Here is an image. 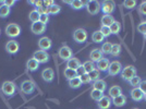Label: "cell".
Here are the masks:
<instances>
[{
    "instance_id": "cell-40",
    "label": "cell",
    "mask_w": 146,
    "mask_h": 109,
    "mask_svg": "<svg viewBox=\"0 0 146 109\" xmlns=\"http://www.w3.org/2000/svg\"><path fill=\"white\" fill-rule=\"evenodd\" d=\"M99 31L103 33V35L105 37H109L111 35V31H110V27H108V26H102Z\"/></svg>"
},
{
    "instance_id": "cell-46",
    "label": "cell",
    "mask_w": 146,
    "mask_h": 109,
    "mask_svg": "<svg viewBox=\"0 0 146 109\" xmlns=\"http://www.w3.org/2000/svg\"><path fill=\"white\" fill-rule=\"evenodd\" d=\"M139 88H140L141 91L143 92L144 94H146V80H145V81H142V82H141Z\"/></svg>"
},
{
    "instance_id": "cell-2",
    "label": "cell",
    "mask_w": 146,
    "mask_h": 109,
    "mask_svg": "<svg viewBox=\"0 0 146 109\" xmlns=\"http://www.w3.org/2000/svg\"><path fill=\"white\" fill-rule=\"evenodd\" d=\"M134 76H136V69L133 66H127L122 69L121 71V78L122 80L129 82L131 79H133Z\"/></svg>"
},
{
    "instance_id": "cell-13",
    "label": "cell",
    "mask_w": 146,
    "mask_h": 109,
    "mask_svg": "<svg viewBox=\"0 0 146 109\" xmlns=\"http://www.w3.org/2000/svg\"><path fill=\"white\" fill-rule=\"evenodd\" d=\"M31 31H32V33H34L35 35H42L44 32L46 31V25L38 21V22H35V23L32 24Z\"/></svg>"
},
{
    "instance_id": "cell-51",
    "label": "cell",
    "mask_w": 146,
    "mask_h": 109,
    "mask_svg": "<svg viewBox=\"0 0 146 109\" xmlns=\"http://www.w3.org/2000/svg\"><path fill=\"white\" fill-rule=\"evenodd\" d=\"M134 109H139V108H134Z\"/></svg>"
},
{
    "instance_id": "cell-48",
    "label": "cell",
    "mask_w": 146,
    "mask_h": 109,
    "mask_svg": "<svg viewBox=\"0 0 146 109\" xmlns=\"http://www.w3.org/2000/svg\"><path fill=\"white\" fill-rule=\"evenodd\" d=\"M144 100L146 102V94H144Z\"/></svg>"
},
{
    "instance_id": "cell-17",
    "label": "cell",
    "mask_w": 146,
    "mask_h": 109,
    "mask_svg": "<svg viewBox=\"0 0 146 109\" xmlns=\"http://www.w3.org/2000/svg\"><path fill=\"white\" fill-rule=\"evenodd\" d=\"M111 104H112V100L110 99V97L106 96V95H104L103 98L97 102V105L99 109H109L110 106H111Z\"/></svg>"
},
{
    "instance_id": "cell-45",
    "label": "cell",
    "mask_w": 146,
    "mask_h": 109,
    "mask_svg": "<svg viewBox=\"0 0 146 109\" xmlns=\"http://www.w3.org/2000/svg\"><path fill=\"white\" fill-rule=\"evenodd\" d=\"M76 74H78V76H81V75H83V74H86V71H85V69H84V67H83V64L76 70Z\"/></svg>"
},
{
    "instance_id": "cell-11",
    "label": "cell",
    "mask_w": 146,
    "mask_h": 109,
    "mask_svg": "<svg viewBox=\"0 0 146 109\" xmlns=\"http://www.w3.org/2000/svg\"><path fill=\"white\" fill-rule=\"evenodd\" d=\"M19 48H20V45L17 41H9V42L6 44V50L8 54H15L19 51Z\"/></svg>"
},
{
    "instance_id": "cell-28",
    "label": "cell",
    "mask_w": 146,
    "mask_h": 109,
    "mask_svg": "<svg viewBox=\"0 0 146 109\" xmlns=\"http://www.w3.org/2000/svg\"><path fill=\"white\" fill-rule=\"evenodd\" d=\"M63 74H64V76H66V79H67L68 81H70V80H72V79H74V78H76V76H78V74H76V71H75V70L68 69V68L64 69Z\"/></svg>"
},
{
    "instance_id": "cell-52",
    "label": "cell",
    "mask_w": 146,
    "mask_h": 109,
    "mask_svg": "<svg viewBox=\"0 0 146 109\" xmlns=\"http://www.w3.org/2000/svg\"><path fill=\"white\" fill-rule=\"evenodd\" d=\"M145 22H146V21H145Z\"/></svg>"
},
{
    "instance_id": "cell-26",
    "label": "cell",
    "mask_w": 146,
    "mask_h": 109,
    "mask_svg": "<svg viewBox=\"0 0 146 109\" xmlns=\"http://www.w3.org/2000/svg\"><path fill=\"white\" fill-rule=\"evenodd\" d=\"M92 39H93V42L94 43L100 44V43L104 42L105 36H104L103 33H102L100 31H96V32H94V33H93V35H92Z\"/></svg>"
},
{
    "instance_id": "cell-25",
    "label": "cell",
    "mask_w": 146,
    "mask_h": 109,
    "mask_svg": "<svg viewBox=\"0 0 146 109\" xmlns=\"http://www.w3.org/2000/svg\"><path fill=\"white\" fill-rule=\"evenodd\" d=\"M61 11V8L60 6H58V5H56L54 3L52 6L48 7V8H45V13L46 14H52V15H56V14H58V13Z\"/></svg>"
},
{
    "instance_id": "cell-50",
    "label": "cell",
    "mask_w": 146,
    "mask_h": 109,
    "mask_svg": "<svg viewBox=\"0 0 146 109\" xmlns=\"http://www.w3.org/2000/svg\"><path fill=\"white\" fill-rule=\"evenodd\" d=\"M0 34H1V29H0Z\"/></svg>"
},
{
    "instance_id": "cell-16",
    "label": "cell",
    "mask_w": 146,
    "mask_h": 109,
    "mask_svg": "<svg viewBox=\"0 0 146 109\" xmlns=\"http://www.w3.org/2000/svg\"><path fill=\"white\" fill-rule=\"evenodd\" d=\"M103 54H104L103 51H102L100 49L95 48L91 51V54H90V59H91V61H93V62H98L100 59L104 58Z\"/></svg>"
},
{
    "instance_id": "cell-33",
    "label": "cell",
    "mask_w": 146,
    "mask_h": 109,
    "mask_svg": "<svg viewBox=\"0 0 146 109\" xmlns=\"http://www.w3.org/2000/svg\"><path fill=\"white\" fill-rule=\"evenodd\" d=\"M88 75H90L91 82H96L98 80H100L99 79V76H100V71L97 70V69H94L92 72L88 73Z\"/></svg>"
},
{
    "instance_id": "cell-32",
    "label": "cell",
    "mask_w": 146,
    "mask_h": 109,
    "mask_svg": "<svg viewBox=\"0 0 146 109\" xmlns=\"http://www.w3.org/2000/svg\"><path fill=\"white\" fill-rule=\"evenodd\" d=\"M120 54H121V45H120V44H113L110 54H111L112 57H118Z\"/></svg>"
},
{
    "instance_id": "cell-3",
    "label": "cell",
    "mask_w": 146,
    "mask_h": 109,
    "mask_svg": "<svg viewBox=\"0 0 146 109\" xmlns=\"http://www.w3.org/2000/svg\"><path fill=\"white\" fill-rule=\"evenodd\" d=\"M87 37H88V34H87L86 30H84V29H76L73 32V39L78 44L85 43L87 41Z\"/></svg>"
},
{
    "instance_id": "cell-44",
    "label": "cell",
    "mask_w": 146,
    "mask_h": 109,
    "mask_svg": "<svg viewBox=\"0 0 146 109\" xmlns=\"http://www.w3.org/2000/svg\"><path fill=\"white\" fill-rule=\"evenodd\" d=\"M139 10H140V13H142L143 15H146V1L141 3V6L139 7Z\"/></svg>"
},
{
    "instance_id": "cell-21",
    "label": "cell",
    "mask_w": 146,
    "mask_h": 109,
    "mask_svg": "<svg viewBox=\"0 0 146 109\" xmlns=\"http://www.w3.org/2000/svg\"><path fill=\"white\" fill-rule=\"evenodd\" d=\"M109 96L111 98H116V97L122 95V88L120 86H117V85H113L109 88Z\"/></svg>"
},
{
    "instance_id": "cell-1",
    "label": "cell",
    "mask_w": 146,
    "mask_h": 109,
    "mask_svg": "<svg viewBox=\"0 0 146 109\" xmlns=\"http://www.w3.org/2000/svg\"><path fill=\"white\" fill-rule=\"evenodd\" d=\"M85 8L91 15H96L100 11V3L97 0H90L85 2Z\"/></svg>"
},
{
    "instance_id": "cell-5",
    "label": "cell",
    "mask_w": 146,
    "mask_h": 109,
    "mask_svg": "<svg viewBox=\"0 0 146 109\" xmlns=\"http://www.w3.org/2000/svg\"><path fill=\"white\" fill-rule=\"evenodd\" d=\"M115 8H116L115 2L110 0H106L100 3V11L107 15H111V13L115 11Z\"/></svg>"
},
{
    "instance_id": "cell-7",
    "label": "cell",
    "mask_w": 146,
    "mask_h": 109,
    "mask_svg": "<svg viewBox=\"0 0 146 109\" xmlns=\"http://www.w3.org/2000/svg\"><path fill=\"white\" fill-rule=\"evenodd\" d=\"M58 56H59V58L62 59V60H64V61L70 60L71 58H73L72 49L70 48L69 46H66V45H64V46H62V47L59 49Z\"/></svg>"
},
{
    "instance_id": "cell-35",
    "label": "cell",
    "mask_w": 146,
    "mask_h": 109,
    "mask_svg": "<svg viewBox=\"0 0 146 109\" xmlns=\"http://www.w3.org/2000/svg\"><path fill=\"white\" fill-rule=\"evenodd\" d=\"M39 17H40V14L38 13V11H37L36 9L32 10L30 12V15H29V18H30V20L32 21V23L38 22V21H39Z\"/></svg>"
},
{
    "instance_id": "cell-31",
    "label": "cell",
    "mask_w": 146,
    "mask_h": 109,
    "mask_svg": "<svg viewBox=\"0 0 146 109\" xmlns=\"http://www.w3.org/2000/svg\"><path fill=\"white\" fill-rule=\"evenodd\" d=\"M112 45H113V44H111L110 42L104 43L103 46H102V48H100V50L103 51V54H110V53H111V49H112Z\"/></svg>"
},
{
    "instance_id": "cell-9",
    "label": "cell",
    "mask_w": 146,
    "mask_h": 109,
    "mask_svg": "<svg viewBox=\"0 0 146 109\" xmlns=\"http://www.w3.org/2000/svg\"><path fill=\"white\" fill-rule=\"evenodd\" d=\"M33 58L37 60L39 62V64L40 63H46V62H48L49 60V54H47V51H44V50H37L35 51L34 54H33Z\"/></svg>"
},
{
    "instance_id": "cell-8",
    "label": "cell",
    "mask_w": 146,
    "mask_h": 109,
    "mask_svg": "<svg viewBox=\"0 0 146 109\" xmlns=\"http://www.w3.org/2000/svg\"><path fill=\"white\" fill-rule=\"evenodd\" d=\"M122 67L121 62H119V61H112V62H110L109 64V68H108V74L111 75V76H115V75H118V74H120L122 71Z\"/></svg>"
},
{
    "instance_id": "cell-29",
    "label": "cell",
    "mask_w": 146,
    "mask_h": 109,
    "mask_svg": "<svg viewBox=\"0 0 146 109\" xmlns=\"http://www.w3.org/2000/svg\"><path fill=\"white\" fill-rule=\"evenodd\" d=\"M104 96V93L100 91H97V90H94L93 88V91L91 92V98L92 99H94V100H96V102H99Z\"/></svg>"
},
{
    "instance_id": "cell-14",
    "label": "cell",
    "mask_w": 146,
    "mask_h": 109,
    "mask_svg": "<svg viewBox=\"0 0 146 109\" xmlns=\"http://www.w3.org/2000/svg\"><path fill=\"white\" fill-rule=\"evenodd\" d=\"M42 78L45 82H52L54 79H55V72H54V70L51 69V68H46V69H44L43 72H42Z\"/></svg>"
},
{
    "instance_id": "cell-38",
    "label": "cell",
    "mask_w": 146,
    "mask_h": 109,
    "mask_svg": "<svg viewBox=\"0 0 146 109\" xmlns=\"http://www.w3.org/2000/svg\"><path fill=\"white\" fill-rule=\"evenodd\" d=\"M141 82H142V80H141L140 76H134L133 79H131L130 81H129V83H130V85H132L133 87H139L141 84Z\"/></svg>"
},
{
    "instance_id": "cell-22",
    "label": "cell",
    "mask_w": 146,
    "mask_h": 109,
    "mask_svg": "<svg viewBox=\"0 0 146 109\" xmlns=\"http://www.w3.org/2000/svg\"><path fill=\"white\" fill-rule=\"evenodd\" d=\"M112 104L116 107H123L127 104V97L122 94V95L116 97V98H112Z\"/></svg>"
},
{
    "instance_id": "cell-39",
    "label": "cell",
    "mask_w": 146,
    "mask_h": 109,
    "mask_svg": "<svg viewBox=\"0 0 146 109\" xmlns=\"http://www.w3.org/2000/svg\"><path fill=\"white\" fill-rule=\"evenodd\" d=\"M123 6H124L125 9L131 10V9H133L134 7L136 6V1H135V0H125V1L123 2Z\"/></svg>"
},
{
    "instance_id": "cell-18",
    "label": "cell",
    "mask_w": 146,
    "mask_h": 109,
    "mask_svg": "<svg viewBox=\"0 0 146 109\" xmlns=\"http://www.w3.org/2000/svg\"><path fill=\"white\" fill-rule=\"evenodd\" d=\"M110 61L107 58H103L97 62V70L102 71V72H107L108 68H109Z\"/></svg>"
},
{
    "instance_id": "cell-27",
    "label": "cell",
    "mask_w": 146,
    "mask_h": 109,
    "mask_svg": "<svg viewBox=\"0 0 146 109\" xmlns=\"http://www.w3.org/2000/svg\"><path fill=\"white\" fill-rule=\"evenodd\" d=\"M69 86L73 88V90H76V88H80L81 86H82V82H81V80H80L79 76H76V78H74V79L70 80L69 81Z\"/></svg>"
},
{
    "instance_id": "cell-4",
    "label": "cell",
    "mask_w": 146,
    "mask_h": 109,
    "mask_svg": "<svg viewBox=\"0 0 146 109\" xmlns=\"http://www.w3.org/2000/svg\"><path fill=\"white\" fill-rule=\"evenodd\" d=\"M7 36L11 37V38H14V37H18L20 34H21V27L19 24H15V23H10V24L7 25L6 30Z\"/></svg>"
},
{
    "instance_id": "cell-24",
    "label": "cell",
    "mask_w": 146,
    "mask_h": 109,
    "mask_svg": "<svg viewBox=\"0 0 146 109\" xmlns=\"http://www.w3.org/2000/svg\"><path fill=\"white\" fill-rule=\"evenodd\" d=\"M93 88L94 90H97V91H100V92H105L107 90V83L104 81V80H98L96 82H94V84H93Z\"/></svg>"
},
{
    "instance_id": "cell-20",
    "label": "cell",
    "mask_w": 146,
    "mask_h": 109,
    "mask_svg": "<svg viewBox=\"0 0 146 109\" xmlns=\"http://www.w3.org/2000/svg\"><path fill=\"white\" fill-rule=\"evenodd\" d=\"M100 22H102V26H108V27H110L111 25L116 22V20H115V18H113L112 15H107V14H105V15H103Z\"/></svg>"
},
{
    "instance_id": "cell-34",
    "label": "cell",
    "mask_w": 146,
    "mask_h": 109,
    "mask_svg": "<svg viewBox=\"0 0 146 109\" xmlns=\"http://www.w3.org/2000/svg\"><path fill=\"white\" fill-rule=\"evenodd\" d=\"M10 8L9 7H7L6 5H1L0 6V18H7V17H9V14H10Z\"/></svg>"
},
{
    "instance_id": "cell-19",
    "label": "cell",
    "mask_w": 146,
    "mask_h": 109,
    "mask_svg": "<svg viewBox=\"0 0 146 109\" xmlns=\"http://www.w3.org/2000/svg\"><path fill=\"white\" fill-rule=\"evenodd\" d=\"M82 66V63H81V61L78 59V58H71L70 60L67 61V68L68 69H72V70H78L80 67Z\"/></svg>"
},
{
    "instance_id": "cell-15",
    "label": "cell",
    "mask_w": 146,
    "mask_h": 109,
    "mask_svg": "<svg viewBox=\"0 0 146 109\" xmlns=\"http://www.w3.org/2000/svg\"><path fill=\"white\" fill-rule=\"evenodd\" d=\"M130 94L134 102H141L144 99V93L141 91L139 87H134L133 90L130 92Z\"/></svg>"
},
{
    "instance_id": "cell-41",
    "label": "cell",
    "mask_w": 146,
    "mask_h": 109,
    "mask_svg": "<svg viewBox=\"0 0 146 109\" xmlns=\"http://www.w3.org/2000/svg\"><path fill=\"white\" fill-rule=\"evenodd\" d=\"M80 80H81V82H82V84H88V83H91V79H90V75L86 73V74H83V75H81L79 76Z\"/></svg>"
},
{
    "instance_id": "cell-23",
    "label": "cell",
    "mask_w": 146,
    "mask_h": 109,
    "mask_svg": "<svg viewBox=\"0 0 146 109\" xmlns=\"http://www.w3.org/2000/svg\"><path fill=\"white\" fill-rule=\"evenodd\" d=\"M26 68H27L30 71L34 72V71H36L37 69L39 68V62L37 60H35L34 58H31V59H29L27 62H26Z\"/></svg>"
},
{
    "instance_id": "cell-36",
    "label": "cell",
    "mask_w": 146,
    "mask_h": 109,
    "mask_svg": "<svg viewBox=\"0 0 146 109\" xmlns=\"http://www.w3.org/2000/svg\"><path fill=\"white\" fill-rule=\"evenodd\" d=\"M110 31H111V34H115V35H118L121 31V24L119 22H115L113 24L110 26Z\"/></svg>"
},
{
    "instance_id": "cell-49",
    "label": "cell",
    "mask_w": 146,
    "mask_h": 109,
    "mask_svg": "<svg viewBox=\"0 0 146 109\" xmlns=\"http://www.w3.org/2000/svg\"><path fill=\"white\" fill-rule=\"evenodd\" d=\"M144 38L146 39V34H144Z\"/></svg>"
},
{
    "instance_id": "cell-10",
    "label": "cell",
    "mask_w": 146,
    "mask_h": 109,
    "mask_svg": "<svg viewBox=\"0 0 146 109\" xmlns=\"http://www.w3.org/2000/svg\"><path fill=\"white\" fill-rule=\"evenodd\" d=\"M21 91L23 92L26 95H30V94H33L34 91H35V86L34 84L31 82L30 80H25L22 82L21 84Z\"/></svg>"
},
{
    "instance_id": "cell-30",
    "label": "cell",
    "mask_w": 146,
    "mask_h": 109,
    "mask_svg": "<svg viewBox=\"0 0 146 109\" xmlns=\"http://www.w3.org/2000/svg\"><path fill=\"white\" fill-rule=\"evenodd\" d=\"M70 6L72 7L74 10H80V9H82V8L85 7V2L82 1V0H73V1H71V5Z\"/></svg>"
},
{
    "instance_id": "cell-42",
    "label": "cell",
    "mask_w": 146,
    "mask_h": 109,
    "mask_svg": "<svg viewBox=\"0 0 146 109\" xmlns=\"http://www.w3.org/2000/svg\"><path fill=\"white\" fill-rule=\"evenodd\" d=\"M39 22H42L43 24H47L49 22V17L48 14H46V13H43V14H40V17H39Z\"/></svg>"
},
{
    "instance_id": "cell-47",
    "label": "cell",
    "mask_w": 146,
    "mask_h": 109,
    "mask_svg": "<svg viewBox=\"0 0 146 109\" xmlns=\"http://www.w3.org/2000/svg\"><path fill=\"white\" fill-rule=\"evenodd\" d=\"M14 3H15V0H3V5H6L9 8L14 6Z\"/></svg>"
},
{
    "instance_id": "cell-37",
    "label": "cell",
    "mask_w": 146,
    "mask_h": 109,
    "mask_svg": "<svg viewBox=\"0 0 146 109\" xmlns=\"http://www.w3.org/2000/svg\"><path fill=\"white\" fill-rule=\"evenodd\" d=\"M83 67H84V69H85L86 73L88 74L90 72H92L94 69H95V66H94V62L91 60H87L84 62V64H83Z\"/></svg>"
},
{
    "instance_id": "cell-6",
    "label": "cell",
    "mask_w": 146,
    "mask_h": 109,
    "mask_svg": "<svg viewBox=\"0 0 146 109\" xmlns=\"http://www.w3.org/2000/svg\"><path fill=\"white\" fill-rule=\"evenodd\" d=\"M15 84L11 81H6L3 82V84L1 86V91L3 92V94L6 96H13L15 93Z\"/></svg>"
},
{
    "instance_id": "cell-12",
    "label": "cell",
    "mask_w": 146,
    "mask_h": 109,
    "mask_svg": "<svg viewBox=\"0 0 146 109\" xmlns=\"http://www.w3.org/2000/svg\"><path fill=\"white\" fill-rule=\"evenodd\" d=\"M51 46H52V42H51V39L47 36L42 37V38L38 41V47H39L40 50L46 51V50H48V49L51 48Z\"/></svg>"
},
{
    "instance_id": "cell-43",
    "label": "cell",
    "mask_w": 146,
    "mask_h": 109,
    "mask_svg": "<svg viewBox=\"0 0 146 109\" xmlns=\"http://www.w3.org/2000/svg\"><path fill=\"white\" fill-rule=\"evenodd\" d=\"M137 31H139L140 33H142L143 35L146 34V22H142L141 24L137 25Z\"/></svg>"
}]
</instances>
